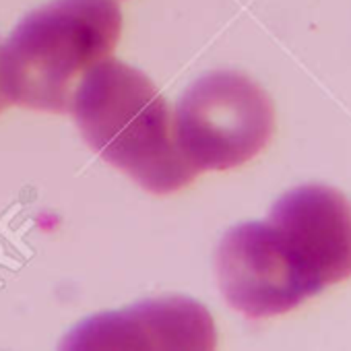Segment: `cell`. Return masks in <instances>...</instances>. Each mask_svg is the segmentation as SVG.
<instances>
[{
	"instance_id": "1",
	"label": "cell",
	"mask_w": 351,
	"mask_h": 351,
	"mask_svg": "<svg viewBox=\"0 0 351 351\" xmlns=\"http://www.w3.org/2000/svg\"><path fill=\"white\" fill-rule=\"evenodd\" d=\"M71 106L85 141L145 191L169 195L197 178L176 141L167 99L138 69L97 62L79 81Z\"/></svg>"
},
{
	"instance_id": "2",
	"label": "cell",
	"mask_w": 351,
	"mask_h": 351,
	"mask_svg": "<svg viewBox=\"0 0 351 351\" xmlns=\"http://www.w3.org/2000/svg\"><path fill=\"white\" fill-rule=\"evenodd\" d=\"M120 34L116 0H52L0 48V89L9 104L66 112L79 81L112 54Z\"/></svg>"
},
{
	"instance_id": "3",
	"label": "cell",
	"mask_w": 351,
	"mask_h": 351,
	"mask_svg": "<svg viewBox=\"0 0 351 351\" xmlns=\"http://www.w3.org/2000/svg\"><path fill=\"white\" fill-rule=\"evenodd\" d=\"M173 130L197 171H223L250 161L267 147L275 130V108L248 77L232 71L207 73L180 97Z\"/></svg>"
},
{
	"instance_id": "4",
	"label": "cell",
	"mask_w": 351,
	"mask_h": 351,
	"mask_svg": "<svg viewBox=\"0 0 351 351\" xmlns=\"http://www.w3.org/2000/svg\"><path fill=\"white\" fill-rule=\"evenodd\" d=\"M215 271L228 304L248 318L285 314L314 295L285 244L267 221L232 228L219 242Z\"/></svg>"
},
{
	"instance_id": "5",
	"label": "cell",
	"mask_w": 351,
	"mask_h": 351,
	"mask_svg": "<svg viewBox=\"0 0 351 351\" xmlns=\"http://www.w3.org/2000/svg\"><path fill=\"white\" fill-rule=\"evenodd\" d=\"M267 223L277 232L314 295L351 277V203L320 184L283 195Z\"/></svg>"
},
{
	"instance_id": "6",
	"label": "cell",
	"mask_w": 351,
	"mask_h": 351,
	"mask_svg": "<svg viewBox=\"0 0 351 351\" xmlns=\"http://www.w3.org/2000/svg\"><path fill=\"white\" fill-rule=\"evenodd\" d=\"M217 332L205 306L186 298L143 302L79 322L64 349H213Z\"/></svg>"
},
{
	"instance_id": "7",
	"label": "cell",
	"mask_w": 351,
	"mask_h": 351,
	"mask_svg": "<svg viewBox=\"0 0 351 351\" xmlns=\"http://www.w3.org/2000/svg\"><path fill=\"white\" fill-rule=\"evenodd\" d=\"M9 101H7V97H5V93H3V89H0V112L5 110V106H7Z\"/></svg>"
}]
</instances>
